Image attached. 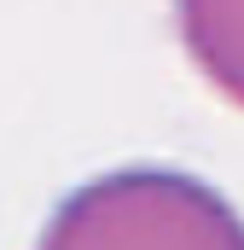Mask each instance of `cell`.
<instances>
[{"mask_svg": "<svg viewBox=\"0 0 244 250\" xmlns=\"http://www.w3.org/2000/svg\"><path fill=\"white\" fill-rule=\"evenodd\" d=\"M35 250H244V215L181 163H117L64 192Z\"/></svg>", "mask_w": 244, "mask_h": 250, "instance_id": "obj_1", "label": "cell"}, {"mask_svg": "<svg viewBox=\"0 0 244 250\" xmlns=\"http://www.w3.org/2000/svg\"><path fill=\"white\" fill-rule=\"evenodd\" d=\"M175 29L192 64L244 105V0H175Z\"/></svg>", "mask_w": 244, "mask_h": 250, "instance_id": "obj_2", "label": "cell"}]
</instances>
